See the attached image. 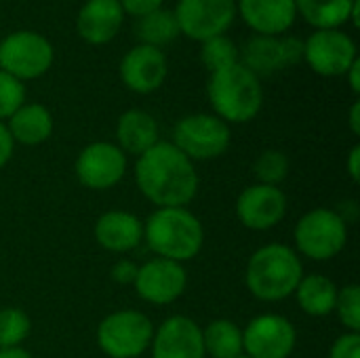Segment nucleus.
I'll list each match as a JSON object with an SVG mask.
<instances>
[{
    "label": "nucleus",
    "mask_w": 360,
    "mask_h": 358,
    "mask_svg": "<svg viewBox=\"0 0 360 358\" xmlns=\"http://www.w3.org/2000/svg\"><path fill=\"white\" fill-rule=\"evenodd\" d=\"M137 190L158 207H186L198 194L194 162L171 141H158L135 160Z\"/></svg>",
    "instance_id": "nucleus-1"
},
{
    "label": "nucleus",
    "mask_w": 360,
    "mask_h": 358,
    "mask_svg": "<svg viewBox=\"0 0 360 358\" xmlns=\"http://www.w3.org/2000/svg\"><path fill=\"white\" fill-rule=\"evenodd\" d=\"M302 276L304 264L295 249L283 243H270L249 257L245 285L259 302H283L295 293Z\"/></svg>",
    "instance_id": "nucleus-2"
},
{
    "label": "nucleus",
    "mask_w": 360,
    "mask_h": 358,
    "mask_svg": "<svg viewBox=\"0 0 360 358\" xmlns=\"http://www.w3.org/2000/svg\"><path fill=\"white\" fill-rule=\"evenodd\" d=\"M143 241L156 257L184 264L200 253L205 228L188 207H158L143 222Z\"/></svg>",
    "instance_id": "nucleus-3"
},
{
    "label": "nucleus",
    "mask_w": 360,
    "mask_h": 358,
    "mask_svg": "<svg viewBox=\"0 0 360 358\" xmlns=\"http://www.w3.org/2000/svg\"><path fill=\"white\" fill-rule=\"evenodd\" d=\"M207 97L213 114L226 124L251 122L264 106L262 80L243 63L211 74L207 82Z\"/></svg>",
    "instance_id": "nucleus-4"
},
{
    "label": "nucleus",
    "mask_w": 360,
    "mask_h": 358,
    "mask_svg": "<svg viewBox=\"0 0 360 358\" xmlns=\"http://www.w3.org/2000/svg\"><path fill=\"white\" fill-rule=\"evenodd\" d=\"M295 253L312 262H329L338 257L348 243L346 217L327 207H316L304 213L293 230Z\"/></svg>",
    "instance_id": "nucleus-5"
},
{
    "label": "nucleus",
    "mask_w": 360,
    "mask_h": 358,
    "mask_svg": "<svg viewBox=\"0 0 360 358\" xmlns=\"http://www.w3.org/2000/svg\"><path fill=\"white\" fill-rule=\"evenodd\" d=\"M154 325L139 310H116L97 327V346L110 358H139L152 344Z\"/></svg>",
    "instance_id": "nucleus-6"
},
{
    "label": "nucleus",
    "mask_w": 360,
    "mask_h": 358,
    "mask_svg": "<svg viewBox=\"0 0 360 358\" xmlns=\"http://www.w3.org/2000/svg\"><path fill=\"white\" fill-rule=\"evenodd\" d=\"M55 61L51 40L32 30H17L0 38V70L27 82L44 76Z\"/></svg>",
    "instance_id": "nucleus-7"
},
{
    "label": "nucleus",
    "mask_w": 360,
    "mask_h": 358,
    "mask_svg": "<svg viewBox=\"0 0 360 358\" xmlns=\"http://www.w3.org/2000/svg\"><path fill=\"white\" fill-rule=\"evenodd\" d=\"M232 141L230 124L215 114H188L173 129V146L194 160H213L228 152Z\"/></svg>",
    "instance_id": "nucleus-8"
},
{
    "label": "nucleus",
    "mask_w": 360,
    "mask_h": 358,
    "mask_svg": "<svg viewBox=\"0 0 360 358\" xmlns=\"http://www.w3.org/2000/svg\"><path fill=\"white\" fill-rule=\"evenodd\" d=\"M173 15L179 34L205 42L228 32L236 19V0H177Z\"/></svg>",
    "instance_id": "nucleus-9"
},
{
    "label": "nucleus",
    "mask_w": 360,
    "mask_h": 358,
    "mask_svg": "<svg viewBox=\"0 0 360 358\" xmlns=\"http://www.w3.org/2000/svg\"><path fill=\"white\" fill-rule=\"evenodd\" d=\"M295 344L297 331L283 314L253 317L243 329V354L249 358H289Z\"/></svg>",
    "instance_id": "nucleus-10"
},
{
    "label": "nucleus",
    "mask_w": 360,
    "mask_h": 358,
    "mask_svg": "<svg viewBox=\"0 0 360 358\" xmlns=\"http://www.w3.org/2000/svg\"><path fill=\"white\" fill-rule=\"evenodd\" d=\"M356 59V42L344 30H314L304 40V61L319 76H344Z\"/></svg>",
    "instance_id": "nucleus-11"
},
{
    "label": "nucleus",
    "mask_w": 360,
    "mask_h": 358,
    "mask_svg": "<svg viewBox=\"0 0 360 358\" xmlns=\"http://www.w3.org/2000/svg\"><path fill=\"white\" fill-rule=\"evenodd\" d=\"M80 186L103 192L118 186L127 173V154L112 141H93L80 150L74 162Z\"/></svg>",
    "instance_id": "nucleus-12"
},
{
    "label": "nucleus",
    "mask_w": 360,
    "mask_h": 358,
    "mask_svg": "<svg viewBox=\"0 0 360 358\" xmlns=\"http://www.w3.org/2000/svg\"><path fill=\"white\" fill-rule=\"evenodd\" d=\"M188 287V272L184 264L154 257L137 268L133 289L137 298L152 306H169L177 302Z\"/></svg>",
    "instance_id": "nucleus-13"
},
{
    "label": "nucleus",
    "mask_w": 360,
    "mask_h": 358,
    "mask_svg": "<svg viewBox=\"0 0 360 358\" xmlns=\"http://www.w3.org/2000/svg\"><path fill=\"white\" fill-rule=\"evenodd\" d=\"M238 222L255 232L276 228L287 215V194L278 186L253 184L245 188L236 198Z\"/></svg>",
    "instance_id": "nucleus-14"
},
{
    "label": "nucleus",
    "mask_w": 360,
    "mask_h": 358,
    "mask_svg": "<svg viewBox=\"0 0 360 358\" xmlns=\"http://www.w3.org/2000/svg\"><path fill=\"white\" fill-rule=\"evenodd\" d=\"M118 74L122 84L139 95H150L162 87L169 74L167 55L162 49L148 46V44H135L129 49L118 65Z\"/></svg>",
    "instance_id": "nucleus-15"
},
{
    "label": "nucleus",
    "mask_w": 360,
    "mask_h": 358,
    "mask_svg": "<svg viewBox=\"0 0 360 358\" xmlns=\"http://www.w3.org/2000/svg\"><path fill=\"white\" fill-rule=\"evenodd\" d=\"M152 358H205L202 327L190 317L175 314L154 327Z\"/></svg>",
    "instance_id": "nucleus-16"
},
{
    "label": "nucleus",
    "mask_w": 360,
    "mask_h": 358,
    "mask_svg": "<svg viewBox=\"0 0 360 358\" xmlns=\"http://www.w3.org/2000/svg\"><path fill=\"white\" fill-rule=\"evenodd\" d=\"M122 21L124 13L118 0H86L76 15V32L84 42L101 46L116 38Z\"/></svg>",
    "instance_id": "nucleus-17"
},
{
    "label": "nucleus",
    "mask_w": 360,
    "mask_h": 358,
    "mask_svg": "<svg viewBox=\"0 0 360 358\" xmlns=\"http://www.w3.org/2000/svg\"><path fill=\"white\" fill-rule=\"evenodd\" d=\"M236 15L257 36H283L297 19L293 0H236Z\"/></svg>",
    "instance_id": "nucleus-18"
},
{
    "label": "nucleus",
    "mask_w": 360,
    "mask_h": 358,
    "mask_svg": "<svg viewBox=\"0 0 360 358\" xmlns=\"http://www.w3.org/2000/svg\"><path fill=\"white\" fill-rule=\"evenodd\" d=\"M93 234L101 249L110 253H129L143 241V222L131 211L114 209L97 217Z\"/></svg>",
    "instance_id": "nucleus-19"
},
{
    "label": "nucleus",
    "mask_w": 360,
    "mask_h": 358,
    "mask_svg": "<svg viewBox=\"0 0 360 358\" xmlns=\"http://www.w3.org/2000/svg\"><path fill=\"white\" fill-rule=\"evenodd\" d=\"M158 122L156 118L139 108L127 110L116 122V146L124 154L141 156L154 143H158Z\"/></svg>",
    "instance_id": "nucleus-20"
},
{
    "label": "nucleus",
    "mask_w": 360,
    "mask_h": 358,
    "mask_svg": "<svg viewBox=\"0 0 360 358\" xmlns=\"http://www.w3.org/2000/svg\"><path fill=\"white\" fill-rule=\"evenodd\" d=\"M4 124L15 143L30 148L44 143L55 131L53 114L42 103H23Z\"/></svg>",
    "instance_id": "nucleus-21"
},
{
    "label": "nucleus",
    "mask_w": 360,
    "mask_h": 358,
    "mask_svg": "<svg viewBox=\"0 0 360 358\" xmlns=\"http://www.w3.org/2000/svg\"><path fill=\"white\" fill-rule=\"evenodd\" d=\"M240 63L251 70L257 78L270 76L287 68L285 49L281 36H257L253 34L240 49Z\"/></svg>",
    "instance_id": "nucleus-22"
},
{
    "label": "nucleus",
    "mask_w": 360,
    "mask_h": 358,
    "mask_svg": "<svg viewBox=\"0 0 360 358\" xmlns=\"http://www.w3.org/2000/svg\"><path fill=\"white\" fill-rule=\"evenodd\" d=\"M338 287L335 283L325 276V274H304L297 289H295V300L297 306L314 319L329 317L335 310L338 302Z\"/></svg>",
    "instance_id": "nucleus-23"
},
{
    "label": "nucleus",
    "mask_w": 360,
    "mask_h": 358,
    "mask_svg": "<svg viewBox=\"0 0 360 358\" xmlns=\"http://www.w3.org/2000/svg\"><path fill=\"white\" fill-rule=\"evenodd\" d=\"M293 4L314 30H340L348 23L354 0H293Z\"/></svg>",
    "instance_id": "nucleus-24"
},
{
    "label": "nucleus",
    "mask_w": 360,
    "mask_h": 358,
    "mask_svg": "<svg viewBox=\"0 0 360 358\" xmlns=\"http://www.w3.org/2000/svg\"><path fill=\"white\" fill-rule=\"evenodd\" d=\"M202 346L205 357H243V329L230 319H215L202 329Z\"/></svg>",
    "instance_id": "nucleus-25"
},
{
    "label": "nucleus",
    "mask_w": 360,
    "mask_h": 358,
    "mask_svg": "<svg viewBox=\"0 0 360 358\" xmlns=\"http://www.w3.org/2000/svg\"><path fill=\"white\" fill-rule=\"evenodd\" d=\"M135 36L139 44H148L156 49H162L165 44L173 42L179 36V27H177L173 11L162 6L158 11H152L139 17L135 23Z\"/></svg>",
    "instance_id": "nucleus-26"
},
{
    "label": "nucleus",
    "mask_w": 360,
    "mask_h": 358,
    "mask_svg": "<svg viewBox=\"0 0 360 358\" xmlns=\"http://www.w3.org/2000/svg\"><path fill=\"white\" fill-rule=\"evenodd\" d=\"M200 61L209 70V74H215L219 70L240 63V46L226 34L213 36L200 42Z\"/></svg>",
    "instance_id": "nucleus-27"
},
{
    "label": "nucleus",
    "mask_w": 360,
    "mask_h": 358,
    "mask_svg": "<svg viewBox=\"0 0 360 358\" xmlns=\"http://www.w3.org/2000/svg\"><path fill=\"white\" fill-rule=\"evenodd\" d=\"M32 331L30 317L21 308L0 310V348H19Z\"/></svg>",
    "instance_id": "nucleus-28"
},
{
    "label": "nucleus",
    "mask_w": 360,
    "mask_h": 358,
    "mask_svg": "<svg viewBox=\"0 0 360 358\" xmlns=\"http://www.w3.org/2000/svg\"><path fill=\"white\" fill-rule=\"evenodd\" d=\"M289 156L281 150H264L255 165H253V173L257 177V184L264 186H281L287 175H289Z\"/></svg>",
    "instance_id": "nucleus-29"
},
{
    "label": "nucleus",
    "mask_w": 360,
    "mask_h": 358,
    "mask_svg": "<svg viewBox=\"0 0 360 358\" xmlns=\"http://www.w3.org/2000/svg\"><path fill=\"white\" fill-rule=\"evenodd\" d=\"M340 323L348 329V333H360V287L350 283L338 291L335 310Z\"/></svg>",
    "instance_id": "nucleus-30"
},
{
    "label": "nucleus",
    "mask_w": 360,
    "mask_h": 358,
    "mask_svg": "<svg viewBox=\"0 0 360 358\" xmlns=\"http://www.w3.org/2000/svg\"><path fill=\"white\" fill-rule=\"evenodd\" d=\"M25 103V82L0 70V120H8Z\"/></svg>",
    "instance_id": "nucleus-31"
},
{
    "label": "nucleus",
    "mask_w": 360,
    "mask_h": 358,
    "mask_svg": "<svg viewBox=\"0 0 360 358\" xmlns=\"http://www.w3.org/2000/svg\"><path fill=\"white\" fill-rule=\"evenodd\" d=\"M329 358H360V333L340 335L329 350Z\"/></svg>",
    "instance_id": "nucleus-32"
},
{
    "label": "nucleus",
    "mask_w": 360,
    "mask_h": 358,
    "mask_svg": "<svg viewBox=\"0 0 360 358\" xmlns=\"http://www.w3.org/2000/svg\"><path fill=\"white\" fill-rule=\"evenodd\" d=\"M118 2L122 6V13L131 15L135 19H139V17L152 13V11H158L165 4V0H118Z\"/></svg>",
    "instance_id": "nucleus-33"
},
{
    "label": "nucleus",
    "mask_w": 360,
    "mask_h": 358,
    "mask_svg": "<svg viewBox=\"0 0 360 358\" xmlns=\"http://www.w3.org/2000/svg\"><path fill=\"white\" fill-rule=\"evenodd\" d=\"M137 264L135 262H131V260H118L114 266H112V270H110V276H112V281L114 283H118V285H133L135 283V276H137Z\"/></svg>",
    "instance_id": "nucleus-34"
},
{
    "label": "nucleus",
    "mask_w": 360,
    "mask_h": 358,
    "mask_svg": "<svg viewBox=\"0 0 360 358\" xmlns=\"http://www.w3.org/2000/svg\"><path fill=\"white\" fill-rule=\"evenodd\" d=\"M13 152H15V141H13L6 124L0 120V169L6 167V162L13 158Z\"/></svg>",
    "instance_id": "nucleus-35"
},
{
    "label": "nucleus",
    "mask_w": 360,
    "mask_h": 358,
    "mask_svg": "<svg viewBox=\"0 0 360 358\" xmlns=\"http://www.w3.org/2000/svg\"><path fill=\"white\" fill-rule=\"evenodd\" d=\"M346 169H348V175L354 184L360 181V146H352L350 154H348V160H346Z\"/></svg>",
    "instance_id": "nucleus-36"
},
{
    "label": "nucleus",
    "mask_w": 360,
    "mask_h": 358,
    "mask_svg": "<svg viewBox=\"0 0 360 358\" xmlns=\"http://www.w3.org/2000/svg\"><path fill=\"white\" fill-rule=\"evenodd\" d=\"M344 78L348 80V84H350L352 93H354V95H359L360 93V59H356V61L348 68V72L344 74Z\"/></svg>",
    "instance_id": "nucleus-37"
},
{
    "label": "nucleus",
    "mask_w": 360,
    "mask_h": 358,
    "mask_svg": "<svg viewBox=\"0 0 360 358\" xmlns=\"http://www.w3.org/2000/svg\"><path fill=\"white\" fill-rule=\"evenodd\" d=\"M350 129H352V133L354 135H360V101L356 99L354 103H352V108H350Z\"/></svg>",
    "instance_id": "nucleus-38"
},
{
    "label": "nucleus",
    "mask_w": 360,
    "mask_h": 358,
    "mask_svg": "<svg viewBox=\"0 0 360 358\" xmlns=\"http://www.w3.org/2000/svg\"><path fill=\"white\" fill-rule=\"evenodd\" d=\"M0 358H34L25 348H0Z\"/></svg>",
    "instance_id": "nucleus-39"
},
{
    "label": "nucleus",
    "mask_w": 360,
    "mask_h": 358,
    "mask_svg": "<svg viewBox=\"0 0 360 358\" xmlns=\"http://www.w3.org/2000/svg\"><path fill=\"white\" fill-rule=\"evenodd\" d=\"M348 23H350V25H354V27H359L360 25V0H354V4H352V11H350V19H348Z\"/></svg>",
    "instance_id": "nucleus-40"
},
{
    "label": "nucleus",
    "mask_w": 360,
    "mask_h": 358,
    "mask_svg": "<svg viewBox=\"0 0 360 358\" xmlns=\"http://www.w3.org/2000/svg\"><path fill=\"white\" fill-rule=\"evenodd\" d=\"M238 358H249V357H245V354H243V357H238Z\"/></svg>",
    "instance_id": "nucleus-41"
}]
</instances>
